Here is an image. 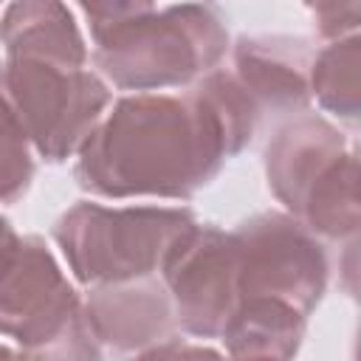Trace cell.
Instances as JSON below:
<instances>
[{"label": "cell", "mask_w": 361, "mask_h": 361, "mask_svg": "<svg viewBox=\"0 0 361 361\" xmlns=\"http://www.w3.org/2000/svg\"><path fill=\"white\" fill-rule=\"evenodd\" d=\"M310 17H313V25L319 31V37L336 42V39H344V37H353L358 23H361V3L355 0H324V3H310L307 6Z\"/></svg>", "instance_id": "obj_17"}, {"label": "cell", "mask_w": 361, "mask_h": 361, "mask_svg": "<svg viewBox=\"0 0 361 361\" xmlns=\"http://www.w3.org/2000/svg\"><path fill=\"white\" fill-rule=\"evenodd\" d=\"M93 37L96 73L133 93L189 87L220 65L228 51L226 20L217 6L82 3Z\"/></svg>", "instance_id": "obj_2"}, {"label": "cell", "mask_w": 361, "mask_h": 361, "mask_svg": "<svg viewBox=\"0 0 361 361\" xmlns=\"http://www.w3.org/2000/svg\"><path fill=\"white\" fill-rule=\"evenodd\" d=\"M34 178V158H31V144L0 96V203L17 200Z\"/></svg>", "instance_id": "obj_15"}, {"label": "cell", "mask_w": 361, "mask_h": 361, "mask_svg": "<svg viewBox=\"0 0 361 361\" xmlns=\"http://www.w3.org/2000/svg\"><path fill=\"white\" fill-rule=\"evenodd\" d=\"M127 361H226V355H220L217 350L206 347V344H192V341H178V338H166L161 344H152L141 353H135Z\"/></svg>", "instance_id": "obj_18"}, {"label": "cell", "mask_w": 361, "mask_h": 361, "mask_svg": "<svg viewBox=\"0 0 361 361\" xmlns=\"http://www.w3.org/2000/svg\"><path fill=\"white\" fill-rule=\"evenodd\" d=\"M305 316L274 299H240L220 338L226 361H293L305 336Z\"/></svg>", "instance_id": "obj_12"}, {"label": "cell", "mask_w": 361, "mask_h": 361, "mask_svg": "<svg viewBox=\"0 0 361 361\" xmlns=\"http://www.w3.org/2000/svg\"><path fill=\"white\" fill-rule=\"evenodd\" d=\"M240 299H274L310 316L327 288V257L319 240L285 212H262L234 231Z\"/></svg>", "instance_id": "obj_5"}, {"label": "cell", "mask_w": 361, "mask_h": 361, "mask_svg": "<svg viewBox=\"0 0 361 361\" xmlns=\"http://www.w3.org/2000/svg\"><path fill=\"white\" fill-rule=\"evenodd\" d=\"M293 220H299L313 237H324V240H347L358 234L361 203H358L355 149H350L319 178V183L307 192Z\"/></svg>", "instance_id": "obj_13"}, {"label": "cell", "mask_w": 361, "mask_h": 361, "mask_svg": "<svg viewBox=\"0 0 361 361\" xmlns=\"http://www.w3.org/2000/svg\"><path fill=\"white\" fill-rule=\"evenodd\" d=\"M310 99L347 124L361 113V37H344L316 51L310 65Z\"/></svg>", "instance_id": "obj_14"}, {"label": "cell", "mask_w": 361, "mask_h": 361, "mask_svg": "<svg viewBox=\"0 0 361 361\" xmlns=\"http://www.w3.org/2000/svg\"><path fill=\"white\" fill-rule=\"evenodd\" d=\"M20 361H102V341L90 330L85 310L79 307L54 336L23 347Z\"/></svg>", "instance_id": "obj_16"}, {"label": "cell", "mask_w": 361, "mask_h": 361, "mask_svg": "<svg viewBox=\"0 0 361 361\" xmlns=\"http://www.w3.org/2000/svg\"><path fill=\"white\" fill-rule=\"evenodd\" d=\"M0 96L31 149L51 164L73 158L113 102L110 85L87 65L17 56H6L0 65Z\"/></svg>", "instance_id": "obj_4"}, {"label": "cell", "mask_w": 361, "mask_h": 361, "mask_svg": "<svg viewBox=\"0 0 361 361\" xmlns=\"http://www.w3.org/2000/svg\"><path fill=\"white\" fill-rule=\"evenodd\" d=\"M14 237H17V231H14V228H11V223L0 214V254L8 248V243H11Z\"/></svg>", "instance_id": "obj_19"}, {"label": "cell", "mask_w": 361, "mask_h": 361, "mask_svg": "<svg viewBox=\"0 0 361 361\" xmlns=\"http://www.w3.org/2000/svg\"><path fill=\"white\" fill-rule=\"evenodd\" d=\"M158 276L172 299L175 327L197 338H220L240 305L231 231L197 223L178 240Z\"/></svg>", "instance_id": "obj_6"}, {"label": "cell", "mask_w": 361, "mask_h": 361, "mask_svg": "<svg viewBox=\"0 0 361 361\" xmlns=\"http://www.w3.org/2000/svg\"><path fill=\"white\" fill-rule=\"evenodd\" d=\"M0 42L6 56L17 59H48L62 65H87V45L65 3L54 0H23L3 11Z\"/></svg>", "instance_id": "obj_11"}, {"label": "cell", "mask_w": 361, "mask_h": 361, "mask_svg": "<svg viewBox=\"0 0 361 361\" xmlns=\"http://www.w3.org/2000/svg\"><path fill=\"white\" fill-rule=\"evenodd\" d=\"M82 310L96 338L121 353H141L166 341L175 330L172 299L161 276L96 285L85 296Z\"/></svg>", "instance_id": "obj_8"}, {"label": "cell", "mask_w": 361, "mask_h": 361, "mask_svg": "<svg viewBox=\"0 0 361 361\" xmlns=\"http://www.w3.org/2000/svg\"><path fill=\"white\" fill-rule=\"evenodd\" d=\"M248 141L240 104L206 79L183 93H130L82 144L73 178L99 197L183 200L214 180Z\"/></svg>", "instance_id": "obj_1"}, {"label": "cell", "mask_w": 361, "mask_h": 361, "mask_svg": "<svg viewBox=\"0 0 361 361\" xmlns=\"http://www.w3.org/2000/svg\"><path fill=\"white\" fill-rule=\"evenodd\" d=\"M82 299L39 237H14L0 254V336L31 347L54 336Z\"/></svg>", "instance_id": "obj_7"}, {"label": "cell", "mask_w": 361, "mask_h": 361, "mask_svg": "<svg viewBox=\"0 0 361 361\" xmlns=\"http://www.w3.org/2000/svg\"><path fill=\"white\" fill-rule=\"evenodd\" d=\"M0 361H20V355L14 350H8V347L0 344Z\"/></svg>", "instance_id": "obj_20"}, {"label": "cell", "mask_w": 361, "mask_h": 361, "mask_svg": "<svg viewBox=\"0 0 361 361\" xmlns=\"http://www.w3.org/2000/svg\"><path fill=\"white\" fill-rule=\"evenodd\" d=\"M350 152L344 133L324 116L299 113L265 147V178L285 214H296L319 178Z\"/></svg>", "instance_id": "obj_10"}, {"label": "cell", "mask_w": 361, "mask_h": 361, "mask_svg": "<svg viewBox=\"0 0 361 361\" xmlns=\"http://www.w3.org/2000/svg\"><path fill=\"white\" fill-rule=\"evenodd\" d=\"M234 79L257 113H305L310 102V65L316 51L299 37H240L234 45Z\"/></svg>", "instance_id": "obj_9"}, {"label": "cell", "mask_w": 361, "mask_h": 361, "mask_svg": "<svg viewBox=\"0 0 361 361\" xmlns=\"http://www.w3.org/2000/svg\"><path fill=\"white\" fill-rule=\"evenodd\" d=\"M183 206H102L82 200L54 226V240L82 285L158 276L178 240L195 228Z\"/></svg>", "instance_id": "obj_3"}]
</instances>
